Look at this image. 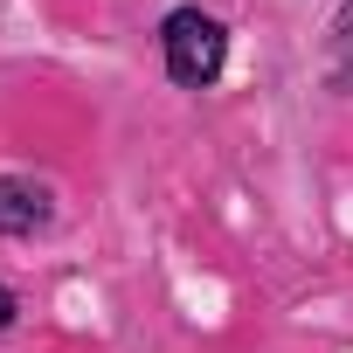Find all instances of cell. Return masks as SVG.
I'll return each mask as SVG.
<instances>
[{"label": "cell", "mask_w": 353, "mask_h": 353, "mask_svg": "<svg viewBox=\"0 0 353 353\" xmlns=\"http://www.w3.org/2000/svg\"><path fill=\"white\" fill-rule=\"evenodd\" d=\"M332 70H339V83H353V0L332 14Z\"/></svg>", "instance_id": "3957f363"}, {"label": "cell", "mask_w": 353, "mask_h": 353, "mask_svg": "<svg viewBox=\"0 0 353 353\" xmlns=\"http://www.w3.org/2000/svg\"><path fill=\"white\" fill-rule=\"evenodd\" d=\"M8 325H14V291L0 284V332H8Z\"/></svg>", "instance_id": "277c9868"}, {"label": "cell", "mask_w": 353, "mask_h": 353, "mask_svg": "<svg viewBox=\"0 0 353 353\" xmlns=\"http://www.w3.org/2000/svg\"><path fill=\"white\" fill-rule=\"evenodd\" d=\"M49 215H56V201L42 181L0 173V236H35V229H49Z\"/></svg>", "instance_id": "7a4b0ae2"}, {"label": "cell", "mask_w": 353, "mask_h": 353, "mask_svg": "<svg viewBox=\"0 0 353 353\" xmlns=\"http://www.w3.org/2000/svg\"><path fill=\"white\" fill-rule=\"evenodd\" d=\"M159 49H166V77L181 90H208L229 63V28L201 8H173L166 28H159Z\"/></svg>", "instance_id": "6da1fadb"}]
</instances>
